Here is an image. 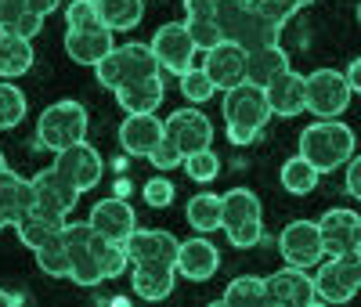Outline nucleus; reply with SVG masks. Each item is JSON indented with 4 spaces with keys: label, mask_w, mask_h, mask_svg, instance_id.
<instances>
[{
    "label": "nucleus",
    "mask_w": 361,
    "mask_h": 307,
    "mask_svg": "<svg viewBox=\"0 0 361 307\" xmlns=\"http://www.w3.org/2000/svg\"><path fill=\"white\" fill-rule=\"evenodd\" d=\"M25 296L22 293H8V289H0V307H22Z\"/></svg>",
    "instance_id": "obj_51"
},
{
    "label": "nucleus",
    "mask_w": 361,
    "mask_h": 307,
    "mask_svg": "<svg viewBox=\"0 0 361 307\" xmlns=\"http://www.w3.org/2000/svg\"><path fill=\"white\" fill-rule=\"evenodd\" d=\"M279 253L289 267H314L325 257V242L318 221H293L279 235Z\"/></svg>",
    "instance_id": "obj_10"
},
{
    "label": "nucleus",
    "mask_w": 361,
    "mask_h": 307,
    "mask_svg": "<svg viewBox=\"0 0 361 307\" xmlns=\"http://www.w3.org/2000/svg\"><path fill=\"white\" fill-rule=\"evenodd\" d=\"M185 25H188V33H192V40H195L199 51H209V47H217L224 40L217 18H185Z\"/></svg>",
    "instance_id": "obj_40"
},
{
    "label": "nucleus",
    "mask_w": 361,
    "mask_h": 307,
    "mask_svg": "<svg viewBox=\"0 0 361 307\" xmlns=\"http://www.w3.org/2000/svg\"><path fill=\"white\" fill-rule=\"evenodd\" d=\"M37 253V264H40V271L44 275H51V279H69V246H66V239L62 235H54L51 242H44L40 250H33Z\"/></svg>",
    "instance_id": "obj_34"
},
{
    "label": "nucleus",
    "mask_w": 361,
    "mask_h": 307,
    "mask_svg": "<svg viewBox=\"0 0 361 307\" xmlns=\"http://www.w3.org/2000/svg\"><path fill=\"white\" fill-rule=\"evenodd\" d=\"M98 264H102V271H105V279H119V275H123L134 260H130V253H127L123 242L105 239V242H102V253H98Z\"/></svg>",
    "instance_id": "obj_37"
},
{
    "label": "nucleus",
    "mask_w": 361,
    "mask_h": 307,
    "mask_svg": "<svg viewBox=\"0 0 361 307\" xmlns=\"http://www.w3.org/2000/svg\"><path fill=\"white\" fill-rule=\"evenodd\" d=\"M11 29H15V33H22V37L33 40V37L40 33V29H44V15H40V11H25V15H22Z\"/></svg>",
    "instance_id": "obj_46"
},
{
    "label": "nucleus",
    "mask_w": 361,
    "mask_h": 307,
    "mask_svg": "<svg viewBox=\"0 0 361 307\" xmlns=\"http://www.w3.org/2000/svg\"><path fill=\"white\" fill-rule=\"evenodd\" d=\"M217 0H185V15L188 18H214Z\"/></svg>",
    "instance_id": "obj_48"
},
{
    "label": "nucleus",
    "mask_w": 361,
    "mask_h": 307,
    "mask_svg": "<svg viewBox=\"0 0 361 307\" xmlns=\"http://www.w3.org/2000/svg\"><path fill=\"white\" fill-rule=\"evenodd\" d=\"M318 228H322V242H325V257L361 250V213L357 210H347V206L329 210V213H322Z\"/></svg>",
    "instance_id": "obj_15"
},
{
    "label": "nucleus",
    "mask_w": 361,
    "mask_h": 307,
    "mask_svg": "<svg viewBox=\"0 0 361 307\" xmlns=\"http://www.w3.org/2000/svg\"><path fill=\"white\" fill-rule=\"evenodd\" d=\"M54 170L66 174L80 192H90V188L102 181L105 163H102V156H98V148L87 145V138H83V141H76V145H69V148H62V152H54Z\"/></svg>",
    "instance_id": "obj_11"
},
{
    "label": "nucleus",
    "mask_w": 361,
    "mask_h": 307,
    "mask_svg": "<svg viewBox=\"0 0 361 307\" xmlns=\"http://www.w3.org/2000/svg\"><path fill=\"white\" fill-rule=\"evenodd\" d=\"M163 123H166V138L180 148V156H192L199 148H214V123L199 109H177Z\"/></svg>",
    "instance_id": "obj_12"
},
{
    "label": "nucleus",
    "mask_w": 361,
    "mask_h": 307,
    "mask_svg": "<svg viewBox=\"0 0 361 307\" xmlns=\"http://www.w3.org/2000/svg\"><path fill=\"white\" fill-rule=\"evenodd\" d=\"M314 300L318 303H347V300H354V289H347L336 279L333 264H329L325 257L314 264Z\"/></svg>",
    "instance_id": "obj_32"
},
{
    "label": "nucleus",
    "mask_w": 361,
    "mask_h": 307,
    "mask_svg": "<svg viewBox=\"0 0 361 307\" xmlns=\"http://www.w3.org/2000/svg\"><path fill=\"white\" fill-rule=\"evenodd\" d=\"M112 195L127 199V195H130V181H127V177H119V181H116V188H112Z\"/></svg>",
    "instance_id": "obj_52"
},
{
    "label": "nucleus",
    "mask_w": 361,
    "mask_h": 307,
    "mask_svg": "<svg viewBox=\"0 0 361 307\" xmlns=\"http://www.w3.org/2000/svg\"><path fill=\"white\" fill-rule=\"evenodd\" d=\"M87 123L90 119H87V109L80 102H73V98L54 102L37 119V145L47 152H62V148L87 138Z\"/></svg>",
    "instance_id": "obj_5"
},
{
    "label": "nucleus",
    "mask_w": 361,
    "mask_h": 307,
    "mask_svg": "<svg viewBox=\"0 0 361 307\" xmlns=\"http://www.w3.org/2000/svg\"><path fill=\"white\" fill-rule=\"evenodd\" d=\"M0 210H4L8 224L25 217V213L33 210V181H25V177L8 170L4 177H0Z\"/></svg>",
    "instance_id": "obj_26"
},
{
    "label": "nucleus",
    "mask_w": 361,
    "mask_h": 307,
    "mask_svg": "<svg viewBox=\"0 0 361 307\" xmlns=\"http://www.w3.org/2000/svg\"><path fill=\"white\" fill-rule=\"evenodd\" d=\"M29 181H33V213H40V217H47V221L66 228V217L76 210V199L83 192L66 174H58L54 167L37 170V177H29Z\"/></svg>",
    "instance_id": "obj_6"
},
{
    "label": "nucleus",
    "mask_w": 361,
    "mask_h": 307,
    "mask_svg": "<svg viewBox=\"0 0 361 307\" xmlns=\"http://www.w3.org/2000/svg\"><path fill=\"white\" fill-rule=\"evenodd\" d=\"M8 174V159H4V152H0V177Z\"/></svg>",
    "instance_id": "obj_53"
},
{
    "label": "nucleus",
    "mask_w": 361,
    "mask_h": 307,
    "mask_svg": "<svg viewBox=\"0 0 361 307\" xmlns=\"http://www.w3.org/2000/svg\"><path fill=\"white\" fill-rule=\"evenodd\" d=\"M195 40L188 33V25L185 22H166L156 29V37H152V54L159 61V69L180 76V73H188L192 69V58H195Z\"/></svg>",
    "instance_id": "obj_9"
},
{
    "label": "nucleus",
    "mask_w": 361,
    "mask_h": 307,
    "mask_svg": "<svg viewBox=\"0 0 361 307\" xmlns=\"http://www.w3.org/2000/svg\"><path fill=\"white\" fill-rule=\"evenodd\" d=\"M25 4L33 8V11H40V15L47 18L51 11H58V8H62V0H25Z\"/></svg>",
    "instance_id": "obj_50"
},
{
    "label": "nucleus",
    "mask_w": 361,
    "mask_h": 307,
    "mask_svg": "<svg viewBox=\"0 0 361 307\" xmlns=\"http://www.w3.org/2000/svg\"><path fill=\"white\" fill-rule=\"evenodd\" d=\"M221 112H224V123H228V141L238 145V148L253 145V141L264 134L267 119H271L264 87H257V83H250V80H243L238 87L224 90Z\"/></svg>",
    "instance_id": "obj_1"
},
{
    "label": "nucleus",
    "mask_w": 361,
    "mask_h": 307,
    "mask_svg": "<svg viewBox=\"0 0 361 307\" xmlns=\"http://www.w3.org/2000/svg\"><path fill=\"white\" fill-rule=\"evenodd\" d=\"M8 228V217H4V210H0V231H4Z\"/></svg>",
    "instance_id": "obj_54"
},
{
    "label": "nucleus",
    "mask_w": 361,
    "mask_h": 307,
    "mask_svg": "<svg viewBox=\"0 0 361 307\" xmlns=\"http://www.w3.org/2000/svg\"><path fill=\"white\" fill-rule=\"evenodd\" d=\"M148 159H152V167H156L159 174H166V170H173V167L185 163V156H180V148H177L170 138H163V141L152 148V156H148Z\"/></svg>",
    "instance_id": "obj_45"
},
{
    "label": "nucleus",
    "mask_w": 361,
    "mask_h": 307,
    "mask_svg": "<svg viewBox=\"0 0 361 307\" xmlns=\"http://www.w3.org/2000/svg\"><path fill=\"white\" fill-rule=\"evenodd\" d=\"M214 18H217V25H221L224 40L246 47V51L271 47V44H279V37H282V25L267 22V18L257 11L253 0H217Z\"/></svg>",
    "instance_id": "obj_2"
},
{
    "label": "nucleus",
    "mask_w": 361,
    "mask_h": 307,
    "mask_svg": "<svg viewBox=\"0 0 361 307\" xmlns=\"http://www.w3.org/2000/svg\"><path fill=\"white\" fill-rule=\"evenodd\" d=\"M11 228L18 231L22 246H29V250H40L44 242H51L54 235H62V224H54V221L40 217V213H33V210H29L25 217H18Z\"/></svg>",
    "instance_id": "obj_33"
},
{
    "label": "nucleus",
    "mask_w": 361,
    "mask_h": 307,
    "mask_svg": "<svg viewBox=\"0 0 361 307\" xmlns=\"http://www.w3.org/2000/svg\"><path fill=\"white\" fill-rule=\"evenodd\" d=\"M343 167H347V192L361 203V156H350Z\"/></svg>",
    "instance_id": "obj_47"
},
{
    "label": "nucleus",
    "mask_w": 361,
    "mask_h": 307,
    "mask_svg": "<svg viewBox=\"0 0 361 307\" xmlns=\"http://www.w3.org/2000/svg\"><path fill=\"white\" fill-rule=\"evenodd\" d=\"M264 95H267L271 116L293 119L300 112H307V76H300L296 69H286L282 76H275L264 87Z\"/></svg>",
    "instance_id": "obj_19"
},
{
    "label": "nucleus",
    "mask_w": 361,
    "mask_h": 307,
    "mask_svg": "<svg viewBox=\"0 0 361 307\" xmlns=\"http://www.w3.org/2000/svg\"><path fill=\"white\" fill-rule=\"evenodd\" d=\"M329 264H333L336 271V279L347 286V289H361V250H347V253H336V257H329Z\"/></svg>",
    "instance_id": "obj_39"
},
{
    "label": "nucleus",
    "mask_w": 361,
    "mask_h": 307,
    "mask_svg": "<svg viewBox=\"0 0 361 307\" xmlns=\"http://www.w3.org/2000/svg\"><path fill=\"white\" fill-rule=\"evenodd\" d=\"M177 282V267L173 264H134L130 271V289L141 300H166Z\"/></svg>",
    "instance_id": "obj_22"
},
{
    "label": "nucleus",
    "mask_w": 361,
    "mask_h": 307,
    "mask_svg": "<svg viewBox=\"0 0 361 307\" xmlns=\"http://www.w3.org/2000/svg\"><path fill=\"white\" fill-rule=\"evenodd\" d=\"M123 246L134 264H177L180 253V242L163 228H134Z\"/></svg>",
    "instance_id": "obj_17"
},
{
    "label": "nucleus",
    "mask_w": 361,
    "mask_h": 307,
    "mask_svg": "<svg viewBox=\"0 0 361 307\" xmlns=\"http://www.w3.org/2000/svg\"><path fill=\"white\" fill-rule=\"evenodd\" d=\"M98 18L112 33H127L145 18V0H94Z\"/></svg>",
    "instance_id": "obj_28"
},
{
    "label": "nucleus",
    "mask_w": 361,
    "mask_h": 307,
    "mask_svg": "<svg viewBox=\"0 0 361 307\" xmlns=\"http://www.w3.org/2000/svg\"><path fill=\"white\" fill-rule=\"evenodd\" d=\"M347 87H350V95H361V58H354L350 66H347Z\"/></svg>",
    "instance_id": "obj_49"
},
{
    "label": "nucleus",
    "mask_w": 361,
    "mask_h": 307,
    "mask_svg": "<svg viewBox=\"0 0 361 307\" xmlns=\"http://www.w3.org/2000/svg\"><path fill=\"white\" fill-rule=\"evenodd\" d=\"M66 25L69 29H98L102 25L98 4L94 0H73V4H66Z\"/></svg>",
    "instance_id": "obj_41"
},
{
    "label": "nucleus",
    "mask_w": 361,
    "mask_h": 307,
    "mask_svg": "<svg viewBox=\"0 0 361 307\" xmlns=\"http://www.w3.org/2000/svg\"><path fill=\"white\" fill-rule=\"evenodd\" d=\"M90 224H94V231H102L112 242H127V235L137 228V213H134V206L127 199L109 195V199L94 203V210H90Z\"/></svg>",
    "instance_id": "obj_20"
},
{
    "label": "nucleus",
    "mask_w": 361,
    "mask_h": 307,
    "mask_svg": "<svg viewBox=\"0 0 361 307\" xmlns=\"http://www.w3.org/2000/svg\"><path fill=\"white\" fill-rule=\"evenodd\" d=\"M300 156H304L318 174H333L354 156V131L343 119H314L300 134Z\"/></svg>",
    "instance_id": "obj_3"
},
{
    "label": "nucleus",
    "mask_w": 361,
    "mask_h": 307,
    "mask_svg": "<svg viewBox=\"0 0 361 307\" xmlns=\"http://www.w3.org/2000/svg\"><path fill=\"white\" fill-rule=\"evenodd\" d=\"M257 11L267 18V22H275V25H286L300 8H296V0H253Z\"/></svg>",
    "instance_id": "obj_44"
},
{
    "label": "nucleus",
    "mask_w": 361,
    "mask_h": 307,
    "mask_svg": "<svg viewBox=\"0 0 361 307\" xmlns=\"http://www.w3.org/2000/svg\"><path fill=\"white\" fill-rule=\"evenodd\" d=\"M0 4H4V0H0Z\"/></svg>",
    "instance_id": "obj_57"
},
{
    "label": "nucleus",
    "mask_w": 361,
    "mask_h": 307,
    "mask_svg": "<svg viewBox=\"0 0 361 307\" xmlns=\"http://www.w3.org/2000/svg\"><path fill=\"white\" fill-rule=\"evenodd\" d=\"M357 25H361V4H357Z\"/></svg>",
    "instance_id": "obj_56"
},
{
    "label": "nucleus",
    "mask_w": 361,
    "mask_h": 307,
    "mask_svg": "<svg viewBox=\"0 0 361 307\" xmlns=\"http://www.w3.org/2000/svg\"><path fill=\"white\" fill-rule=\"evenodd\" d=\"M166 98V87H163V76H145V80H134V83H123L116 90V102L123 105L127 116L134 112H156Z\"/></svg>",
    "instance_id": "obj_23"
},
{
    "label": "nucleus",
    "mask_w": 361,
    "mask_h": 307,
    "mask_svg": "<svg viewBox=\"0 0 361 307\" xmlns=\"http://www.w3.org/2000/svg\"><path fill=\"white\" fill-rule=\"evenodd\" d=\"M307 4H314V0H296V8H307Z\"/></svg>",
    "instance_id": "obj_55"
},
{
    "label": "nucleus",
    "mask_w": 361,
    "mask_h": 307,
    "mask_svg": "<svg viewBox=\"0 0 361 307\" xmlns=\"http://www.w3.org/2000/svg\"><path fill=\"white\" fill-rule=\"evenodd\" d=\"M206 58H202V73L214 80V87L217 90H231V87H238L246 80V47H238V44H231V40H221L217 47H209V51H202Z\"/></svg>",
    "instance_id": "obj_14"
},
{
    "label": "nucleus",
    "mask_w": 361,
    "mask_h": 307,
    "mask_svg": "<svg viewBox=\"0 0 361 307\" xmlns=\"http://www.w3.org/2000/svg\"><path fill=\"white\" fill-rule=\"evenodd\" d=\"M221 210H224V231L246 224V221H257L264 213V206H260L253 188H231V192H224L221 195Z\"/></svg>",
    "instance_id": "obj_29"
},
{
    "label": "nucleus",
    "mask_w": 361,
    "mask_h": 307,
    "mask_svg": "<svg viewBox=\"0 0 361 307\" xmlns=\"http://www.w3.org/2000/svg\"><path fill=\"white\" fill-rule=\"evenodd\" d=\"M163 138H166V123L156 112H134V116L123 119V127H119V148H123L127 156H137V159L152 156V148Z\"/></svg>",
    "instance_id": "obj_16"
},
{
    "label": "nucleus",
    "mask_w": 361,
    "mask_h": 307,
    "mask_svg": "<svg viewBox=\"0 0 361 307\" xmlns=\"http://www.w3.org/2000/svg\"><path fill=\"white\" fill-rule=\"evenodd\" d=\"M228 242L235 246V250H253L257 242H264V221H246L238 228H228Z\"/></svg>",
    "instance_id": "obj_43"
},
{
    "label": "nucleus",
    "mask_w": 361,
    "mask_h": 307,
    "mask_svg": "<svg viewBox=\"0 0 361 307\" xmlns=\"http://www.w3.org/2000/svg\"><path fill=\"white\" fill-rule=\"evenodd\" d=\"M217 303L221 307H267V282L257 279V275H243V279L228 282Z\"/></svg>",
    "instance_id": "obj_30"
},
{
    "label": "nucleus",
    "mask_w": 361,
    "mask_h": 307,
    "mask_svg": "<svg viewBox=\"0 0 361 307\" xmlns=\"http://www.w3.org/2000/svg\"><path fill=\"white\" fill-rule=\"evenodd\" d=\"M279 177H282V188H286L289 195H311V192L318 188V177H322V174L296 152L293 159L282 163V174H279Z\"/></svg>",
    "instance_id": "obj_31"
},
{
    "label": "nucleus",
    "mask_w": 361,
    "mask_h": 307,
    "mask_svg": "<svg viewBox=\"0 0 361 307\" xmlns=\"http://www.w3.org/2000/svg\"><path fill=\"white\" fill-rule=\"evenodd\" d=\"M173 195H177V188H173V181H166V177H148L145 188H141V199L152 210H166L173 203Z\"/></svg>",
    "instance_id": "obj_42"
},
{
    "label": "nucleus",
    "mask_w": 361,
    "mask_h": 307,
    "mask_svg": "<svg viewBox=\"0 0 361 307\" xmlns=\"http://www.w3.org/2000/svg\"><path fill=\"white\" fill-rule=\"evenodd\" d=\"M177 275L180 279H188V282H206V279H214L217 267H221V253H217V246L209 242L206 235H192L180 242V253H177Z\"/></svg>",
    "instance_id": "obj_18"
},
{
    "label": "nucleus",
    "mask_w": 361,
    "mask_h": 307,
    "mask_svg": "<svg viewBox=\"0 0 361 307\" xmlns=\"http://www.w3.org/2000/svg\"><path fill=\"white\" fill-rule=\"evenodd\" d=\"M289 66V54L282 51V44H271V47H257L246 54V80L257 87H267L275 76H282Z\"/></svg>",
    "instance_id": "obj_25"
},
{
    "label": "nucleus",
    "mask_w": 361,
    "mask_h": 307,
    "mask_svg": "<svg viewBox=\"0 0 361 307\" xmlns=\"http://www.w3.org/2000/svg\"><path fill=\"white\" fill-rule=\"evenodd\" d=\"M116 47L112 29L98 25V29H69L66 33V54L76 66H98V61Z\"/></svg>",
    "instance_id": "obj_21"
},
{
    "label": "nucleus",
    "mask_w": 361,
    "mask_h": 307,
    "mask_svg": "<svg viewBox=\"0 0 361 307\" xmlns=\"http://www.w3.org/2000/svg\"><path fill=\"white\" fill-rule=\"evenodd\" d=\"M185 174L199 184H209V181H217L221 174V159H217V152L214 148H199L192 152V156H185Z\"/></svg>",
    "instance_id": "obj_36"
},
{
    "label": "nucleus",
    "mask_w": 361,
    "mask_h": 307,
    "mask_svg": "<svg viewBox=\"0 0 361 307\" xmlns=\"http://www.w3.org/2000/svg\"><path fill=\"white\" fill-rule=\"evenodd\" d=\"M350 105V87L340 69H314L307 73V112L318 119H340Z\"/></svg>",
    "instance_id": "obj_8"
},
{
    "label": "nucleus",
    "mask_w": 361,
    "mask_h": 307,
    "mask_svg": "<svg viewBox=\"0 0 361 307\" xmlns=\"http://www.w3.org/2000/svg\"><path fill=\"white\" fill-rule=\"evenodd\" d=\"M267 282V307H311L314 300V279L307 275V267H282L275 271Z\"/></svg>",
    "instance_id": "obj_13"
},
{
    "label": "nucleus",
    "mask_w": 361,
    "mask_h": 307,
    "mask_svg": "<svg viewBox=\"0 0 361 307\" xmlns=\"http://www.w3.org/2000/svg\"><path fill=\"white\" fill-rule=\"evenodd\" d=\"M33 69V40L15 33V29H0V80H15Z\"/></svg>",
    "instance_id": "obj_24"
},
{
    "label": "nucleus",
    "mask_w": 361,
    "mask_h": 307,
    "mask_svg": "<svg viewBox=\"0 0 361 307\" xmlns=\"http://www.w3.org/2000/svg\"><path fill=\"white\" fill-rule=\"evenodd\" d=\"M177 80H180V95H185L188 102H195V105H199V102H209V95L217 90L214 80L202 73V66H192L188 73H180Z\"/></svg>",
    "instance_id": "obj_38"
},
{
    "label": "nucleus",
    "mask_w": 361,
    "mask_h": 307,
    "mask_svg": "<svg viewBox=\"0 0 361 307\" xmlns=\"http://www.w3.org/2000/svg\"><path fill=\"white\" fill-rule=\"evenodd\" d=\"M185 217L199 235H214L217 228H224V210H221V195L214 192H199L188 199L185 206Z\"/></svg>",
    "instance_id": "obj_27"
},
{
    "label": "nucleus",
    "mask_w": 361,
    "mask_h": 307,
    "mask_svg": "<svg viewBox=\"0 0 361 307\" xmlns=\"http://www.w3.org/2000/svg\"><path fill=\"white\" fill-rule=\"evenodd\" d=\"M94 76L102 87L109 90H119L123 83H134V80H145V76H159V61L152 54V44H123V47H112L98 66H94Z\"/></svg>",
    "instance_id": "obj_4"
},
{
    "label": "nucleus",
    "mask_w": 361,
    "mask_h": 307,
    "mask_svg": "<svg viewBox=\"0 0 361 307\" xmlns=\"http://www.w3.org/2000/svg\"><path fill=\"white\" fill-rule=\"evenodd\" d=\"M25 95L11 83V80H4L0 83V131H11V127H18V123L25 119Z\"/></svg>",
    "instance_id": "obj_35"
},
{
    "label": "nucleus",
    "mask_w": 361,
    "mask_h": 307,
    "mask_svg": "<svg viewBox=\"0 0 361 307\" xmlns=\"http://www.w3.org/2000/svg\"><path fill=\"white\" fill-rule=\"evenodd\" d=\"M62 239L69 246V279L83 289H94L98 282H105V271L98 264V250H94V242H98V231L90 221L83 224H66L62 228Z\"/></svg>",
    "instance_id": "obj_7"
}]
</instances>
